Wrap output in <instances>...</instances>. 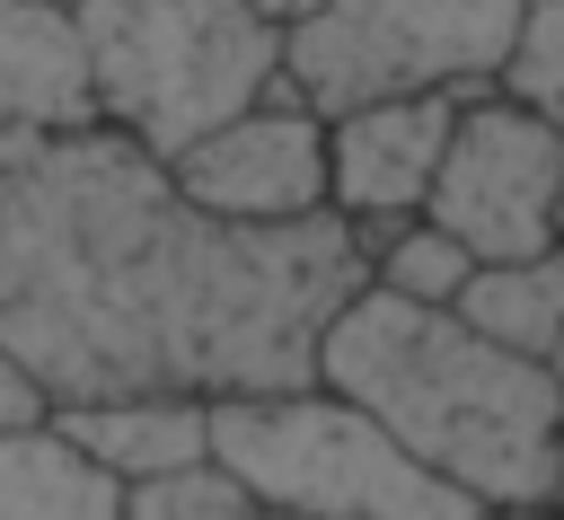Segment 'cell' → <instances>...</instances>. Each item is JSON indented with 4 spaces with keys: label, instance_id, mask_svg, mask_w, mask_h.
<instances>
[{
    "label": "cell",
    "instance_id": "cell-10",
    "mask_svg": "<svg viewBox=\"0 0 564 520\" xmlns=\"http://www.w3.org/2000/svg\"><path fill=\"white\" fill-rule=\"evenodd\" d=\"M0 520H123V476L97 467L53 414L0 423Z\"/></svg>",
    "mask_w": 564,
    "mask_h": 520
},
{
    "label": "cell",
    "instance_id": "cell-17",
    "mask_svg": "<svg viewBox=\"0 0 564 520\" xmlns=\"http://www.w3.org/2000/svg\"><path fill=\"white\" fill-rule=\"evenodd\" d=\"M264 520H317V511H291V502H264Z\"/></svg>",
    "mask_w": 564,
    "mask_h": 520
},
{
    "label": "cell",
    "instance_id": "cell-20",
    "mask_svg": "<svg viewBox=\"0 0 564 520\" xmlns=\"http://www.w3.org/2000/svg\"><path fill=\"white\" fill-rule=\"evenodd\" d=\"M555 441H564V414H555Z\"/></svg>",
    "mask_w": 564,
    "mask_h": 520
},
{
    "label": "cell",
    "instance_id": "cell-6",
    "mask_svg": "<svg viewBox=\"0 0 564 520\" xmlns=\"http://www.w3.org/2000/svg\"><path fill=\"white\" fill-rule=\"evenodd\" d=\"M176 194L212 220L238 229H282V220H317L335 212V167H326V115L282 79L273 97H256L247 115L212 123L203 141H185L167 159Z\"/></svg>",
    "mask_w": 564,
    "mask_h": 520
},
{
    "label": "cell",
    "instance_id": "cell-9",
    "mask_svg": "<svg viewBox=\"0 0 564 520\" xmlns=\"http://www.w3.org/2000/svg\"><path fill=\"white\" fill-rule=\"evenodd\" d=\"M212 405L220 397H194V388H123V397H70V405H53V423L97 467L141 485V476H176L194 458H220L212 449Z\"/></svg>",
    "mask_w": 564,
    "mask_h": 520
},
{
    "label": "cell",
    "instance_id": "cell-15",
    "mask_svg": "<svg viewBox=\"0 0 564 520\" xmlns=\"http://www.w3.org/2000/svg\"><path fill=\"white\" fill-rule=\"evenodd\" d=\"M26 414H53V397L18 353H0V423H26Z\"/></svg>",
    "mask_w": 564,
    "mask_h": 520
},
{
    "label": "cell",
    "instance_id": "cell-8",
    "mask_svg": "<svg viewBox=\"0 0 564 520\" xmlns=\"http://www.w3.org/2000/svg\"><path fill=\"white\" fill-rule=\"evenodd\" d=\"M97 71L79 0H0V132H88Z\"/></svg>",
    "mask_w": 564,
    "mask_h": 520
},
{
    "label": "cell",
    "instance_id": "cell-18",
    "mask_svg": "<svg viewBox=\"0 0 564 520\" xmlns=\"http://www.w3.org/2000/svg\"><path fill=\"white\" fill-rule=\"evenodd\" d=\"M555 511H564V476H555Z\"/></svg>",
    "mask_w": 564,
    "mask_h": 520
},
{
    "label": "cell",
    "instance_id": "cell-4",
    "mask_svg": "<svg viewBox=\"0 0 564 520\" xmlns=\"http://www.w3.org/2000/svg\"><path fill=\"white\" fill-rule=\"evenodd\" d=\"M529 0H317L282 35V79L317 106L370 97H476L511 79Z\"/></svg>",
    "mask_w": 564,
    "mask_h": 520
},
{
    "label": "cell",
    "instance_id": "cell-2",
    "mask_svg": "<svg viewBox=\"0 0 564 520\" xmlns=\"http://www.w3.org/2000/svg\"><path fill=\"white\" fill-rule=\"evenodd\" d=\"M97 115L150 159H176L212 123L282 88V26L247 0H79Z\"/></svg>",
    "mask_w": 564,
    "mask_h": 520
},
{
    "label": "cell",
    "instance_id": "cell-19",
    "mask_svg": "<svg viewBox=\"0 0 564 520\" xmlns=\"http://www.w3.org/2000/svg\"><path fill=\"white\" fill-rule=\"evenodd\" d=\"M555 379H564V344H555Z\"/></svg>",
    "mask_w": 564,
    "mask_h": 520
},
{
    "label": "cell",
    "instance_id": "cell-11",
    "mask_svg": "<svg viewBox=\"0 0 564 520\" xmlns=\"http://www.w3.org/2000/svg\"><path fill=\"white\" fill-rule=\"evenodd\" d=\"M458 317H476V326H485L494 344H511V353L555 361V344H564V238L538 247V256L476 264V282L458 291Z\"/></svg>",
    "mask_w": 564,
    "mask_h": 520
},
{
    "label": "cell",
    "instance_id": "cell-21",
    "mask_svg": "<svg viewBox=\"0 0 564 520\" xmlns=\"http://www.w3.org/2000/svg\"><path fill=\"white\" fill-rule=\"evenodd\" d=\"M555 229H564V212H555Z\"/></svg>",
    "mask_w": 564,
    "mask_h": 520
},
{
    "label": "cell",
    "instance_id": "cell-16",
    "mask_svg": "<svg viewBox=\"0 0 564 520\" xmlns=\"http://www.w3.org/2000/svg\"><path fill=\"white\" fill-rule=\"evenodd\" d=\"M247 9H256V18H273V26H282V35H291V26H300V18H308V9H317V0H247Z\"/></svg>",
    "mask_w": 564,
    "mask_h": 520
},
{
    "label": "cell",
    "instance_id": "cell-12",
    "mask_svg": "<svg viewBox=\"0 0 564 520\" xmlns=\"http://www.w3.org/2000/svg\"><path fill=\"white\" fill-rule=\"evenodd\" d=\"M352 238H361L379 291H397V300H432V308H458V291H467L476 264H485V256H476L458 229H441L432 212H414V220H352Z\"/></svg>",
    "mask_w": 564,
    "mask_h": 520
},
{
    "label": "cell",
    "instance_id": "cell-13",
    "mask_svg": "<svg viewBox=\"0 0 564 520\" xmlns=\"http://www.w3.org/2000/svg\"><path fill=\"white\" fill-rule=\"evenodd\" d=\"M123 520H264V494L229 458H194L176 476L123 485Z\"/></svg>",
    "mask_w": 564,
    "mask_h": 520
},
{
    "label": "cell",
    "instance_id": "cell-1",
    "mask_svg": "<svg viewBox=\"0 0 564 520\" xmlns=\"http://www.w3.org/2000/svg\"><path fill=\"white\" fill-rule=\"evenodd\" d=\"M317 388L352 397L397 449L467 485L485 511H538L564 476V379L538 353L494 344L476 317L361 282L317 335Z\"/></svg>",
    "mask_w": 564,
    "mask_h": 520
},
{
    "label": "cell",
    "instance_id": "cell-5",
    "mask_svg": "<svg viewBox=\"0 0 564 520\" xmlns=\"http://www.w3.org/2000/svg\"><path fill=\"white\" fill-rule=\"evenodd\" d=\"M423 212L441 229H458L485 264L555 247L564 238L555 229V212H564V123L538 97H520L511 79L458 97V123H449V150H441Z\"/></svg>",
    "mask_w": 564,
    "mask_h": 520
},
{
    "label": "cell",
    "instance_id": "cell-7",
    "mask_svg": "<svg viewBox=\"0 0 564 520\" xmlns=\"http://www.w3.org/2000/svg\"><path fill=\"white\" fill-rule=\"evenodd\" d=\"M458 97H370L326 115V167L344 220H414L432 203L441 150H449Z\"/></svg>",
    "mask_w": 564,
    "mask_h": 520
},
{
    "label": "cell",
    "instance_id": "cell-3",
    "mask_svg": "<svg viewBox=\"0 0 564 520\" xmlns=\"http://www.w3.org/2000/svg\"><path fill=\"white\" fill-rule=\"evenodd\" d=\"M212 449L291 511L317 520H494L467 485L432 476L335 388H247L212 405Z\"/></svg>",
    "mask_w": 564,
    "mask_h": 520
},
{
    "label": "cell",
    "instance_id": "cell-14",
    "mask_svg": "<svg viewBox=\"0 0 564 520\" xmlns=\"http://www.w3.org/2000/svg\"><path fill=\"white\" fill-rule=\"evenodd\" d=\"M511 88L538 97L555 123H564V0H529V35L511 53Z\"/></svg>",
    "mask_w": 564,
    "mask_h": 520
}]
</instances>
